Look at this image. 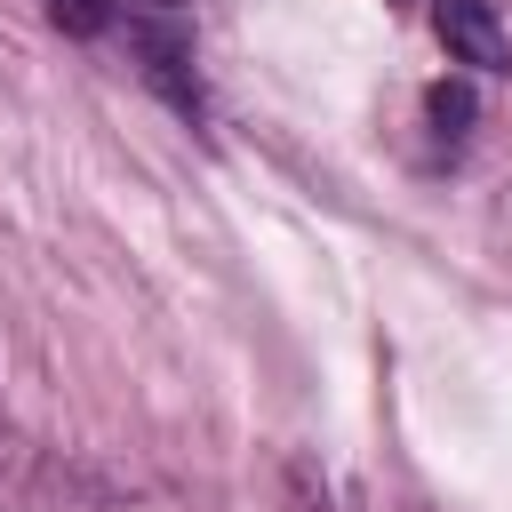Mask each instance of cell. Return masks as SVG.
<instances>
[{"instance_id":"6","label":"cell","mask_w":512,"mask_h":512,"mask_svg":"<svg viewBox=\"0 0 512 512\" xmlns=\"http://www.w3.org/2000/svg\"><path fill=\"white\" fill-rule=\"evenodd\" d=\"M8 440H16V432H8V408H0V464H8Z\"/></svg>"},{"instance_id":"3","label":"cell","mask_w":512,"mask_h":512,"mask_svg":"<svg viewBox=\"0 0 512 512\" xmlns=\"http://www.w3.org/2000/svg\"><path fill=\"white\" fill-rule=\"evenodd\" d=\"M472 120H480L472 80H432V88H424V136H432L440 160H456V152L472 144Z\"/></svg>"},{"instance_id":"4","label":"cell","mask_w":512,"mask_h":512,"mask_svg":"<svg viewBox=\"0 0 512 512\" xmlns=\"http://www.w3.org/2000/svg\"><path fill=\"white\" fill-rule=\"evenodd\" d=\"M40 8H48L72 40H104V32L120 24V0H40Z\"/></svg>"},{"instance_id":"2","label":"cell","mask_w":512,"mask_h":512,"mask_svg":"<svg viewBox=\"0 0 512 512\" xmlns=\"http://www.w3.org/2000/svg\"><path fill=\"white\" fill-rule=\"evenodd\" d=\"M432 32L448 48V64H472V72H512V40L496 24L488 0H432Z\"/></svg>"},{"instance_id":"5","label":"cell","mask_w":512,"mask_h":512,"mask_svg":"<svg viewBox=\"0 0 512 512\" xmlns=\"http://www.w3.org/2000/svg\"><path fill=\"white\" fill-rule=\"evenodd\" d=\"M136 16H192V0H128Z\"/></svg>"},{"instance_id":"1","label":"cell","mask_w":512,"mask_h":512,"mask_svg":"<svg viewBox=\"0 0 512 512\" xmlns=\"http://www.w3.org/2000/svg\"><path fill=\"white\" fill-rule=\"evenodd\" d=\"M128 40H136V72L168 96V112L200 120L208 96H200V72H192V24H184V16H136Z\"/></svg>"}]
</instances>
